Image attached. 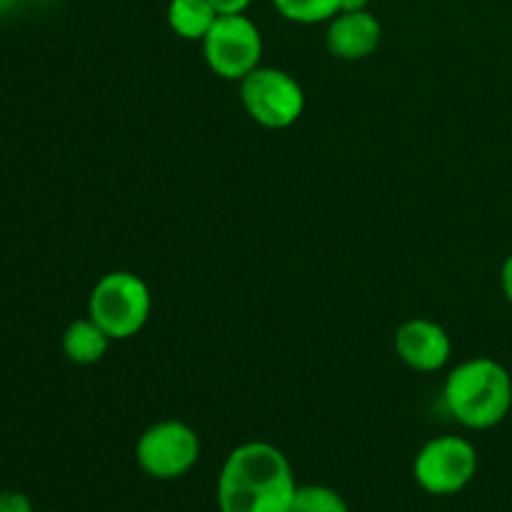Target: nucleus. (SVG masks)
<instances>
[{"instance_id": "1", "label": "nucleus", "mask_w": 512, "mask_h": 512, "mask_svg": "<svg viewBox=\"0 0 512 512\" xmlns=\"http://www.w3.org/2000/svg\"><path fill=\"white\" fill-rule=\"evenodd\" d=\"M295 490L288 455L273 443L250 440L228 453L215 495L220 512H290Z\"/></svg>"}, {"instance_id": "14", "label": "nucleus", "mask_w": 512, "mask_h": 512, "mask_svg": "<svg viewBox=\"0 0 512 512\" xmlns=\"http://www.w3.org/2000/svg\"><path fill=\"white\" fill-rule=\"evenodd\" d=\"M0 512H35L33 500L20 490H3L0 493Z\"/></svg>"}, {"instance_id": "4", "label": "nucleus", "mask_w": 512, "mask_h": 512, "mask_svg": "<svg viewBox=\"0 0 512 512\" xmlns=\"http://www.w3.org/2000/svg\"><path fill=\"white\" fill-rule=\"evenodd\" d=\"M238 85L245 113L263 128L285 130L305 113V90L288 70L258 65Z\"/></svg>"}, {"instance_id": "17", "label": "nucleus", "mask_w": 512, "mask_h": 512, "mask_svg": "<svg viewBox=\"0 0 512 512\" xmlns=\"http://www.w3.org/2000/svg\"><path fill=\"white\" fill-rule=\"evenodd\" d=\"M370 10V0H340V13H358Z\"/></svg>"}, {"instance_id": "13", "label": "nucleus", "mask_w": 512, "mask_h": 512, "mask_svg": "<svg viewBox=\"0 0 512 512\" xmlns=\"http://www.w3.org/2000/svg\"><path fill=\"white\" fill-rule=\"evenodd\" d=\"M290 512H350L348 500L328 485H298Z\"/></svg>"}, {"instance_id": "3", "label": "nucleus", "mask_w": 512, "mask_h": 512, "mask_svg": "<svg viewBox=\"0 0 512 512\" xmlns=\"http://www.w3.org/2000/svg\"><path fill=\"white\" fill-rule=\"evenodd\" d=\"M153 295L148 283L133 270H110L93 285L88 315L110 335V340H130L148 325Z\"/></svg>"}, {"instance_id": "6", "label": "nucleus", "mask_w": 512, "mask_h": 512, "mask_svg": "<svg viewBox=\"0 0 512 512\" xmlns=\"http://www.w3.org/2000/svg\"><path fill=\"white\" fill-rule=\"evenodd\" d=\"M478 450L460 435H438L418 450L413 460V478L425 493L458 495L478 475Z\"/></svg>"}, {"instance_id": "5", "label": "nucleus", "mask_w": 512, "mask_h": 512, "mask_svg": "<svg viewBox=\"0 0 512 512\" xmlns=\"http://www.w3.org/2000/svg\"><path fill=\"white\" fill-rule=\"evenodd\" d=\"M203 55L218 78L240 83L258 65H263V33L245 13L218 15L203 38Z\"/></svg>"}, {"instance_id": "10", "label": "nucleus", "mask_w": 512, "mask_h": 512, "mask_svg": "<svg viewBox=\"0 0 512 512\" xmlns=\"http://www.w3.org/2000/svg\"><path fill=\"white\" fill-rule=\"evenodd\" d=\"M110 343H113L110 335L90 315L73 320L63 330V340H60L65 358L73 365H83V368L100 363L108 353Z\"/></svg>"}, {"instance_id": "15", "label": "nucleus", "mask_w": 512, "mask_h": 512, "mask_svg": "<svg viewBox=\"0 0 512 512\" xmlns=\"http://www.w3.org/2000/svg\"><path fill=\"white\" fill-rule=\"evenodd\" d=\"M210 3H213V8L218 10L220 15H235V13H245L253 0H210Z\"/></svg>"}, {"instance_id": "11", "label": "nucleus", "mask_w": 512, "mask_h": 512, "mask_svg": "<svg viewBox=\"0 0 512 512\" xmlns=\"http://www.w3.org/2000/svg\"><path fill=\"white\" fill-rule=\"evenodd\" d=\"M218 15L220 13L210 0H170L168 10H165L170 30L178 38L193 40V43H203Z\"/></svg>"}, {"instance_id": "9", "label": "nucleus", "mask_w": 512, "mask_h": 512, "mask_svg": "<svg viewBox=\"0 0 512 512\" xmlns=\"http://www.w3.org/2000/svg\"><path fill=\"white\" fill-rule=\"evenodd\" d=\"M383 40V25L378 15L370 10L358 13H338L328 20V33H325V48L338 60H365L380 48Z\"/></svg>"}, {"instance_id": "16", "label": "nucleus", "mask_w": 512, "mask_h": 512, "mask_svg": "<svg viewBox=\"0 0 512 512\" xmlns=\"http://www.w3.org/2000/svg\"><path fill=\"white\" fill-rule=\"evenodd\" d=\"M500 288H503L505 300L512 305V253L505 258L503 268H500Z\"/></svg>"}, {"instance_id": "7", "label": "nucleus", "mask_w": 512, "mask_h": 512, "mask_svg": "<svg viewBox=\"0 0 512 512\" xmlns=\"http://www.w3.org/2000/svg\"><path fill=\"white\" fill-rule=\"evenodd\" d=\"M135 460L153 480H178L198 465L200 438L183 420H160L138 438Z\"/></svg>"}, {"instance_id": "8", "label": "nucleus", "mask_w": 512, "mask_h": 512, "mask_svg": "<svg viewBox=\"0 0 512 512\" xmlns=\"http://www.w3.org/2000/svg\"><path fill=\"white\" fill-rule=\"evenodd\" d=\"M395 353L418 373H438L453 355L448 330L428 318H410L395 330Z\"/></svg>"}, {"instance_id": "18", "label": "nucleus", "mask_w": 512, "mask_h": 512, "mask_svg": "<svg viewBox=\"0 0 512 512\" xmlns=\"http://www.w3.org/2000/svg\"><path fill=\"white\" fill-rule=\"evenodd\" d=\"M155 512H158V510H155Z\"/></svg>"}, {"instance_id": "12", "label": "nucleus", "mask_w": 512, "mask_h": 512, "mask_svg": "<svg viewBox=\"0 0 512 512\" xmlns=\"http://www.w3.org/2000/svg\"><path fill=\"white\" fill-rule=\"evenodd\" d=\"M285 20L298 25L328 23L340 13V0H273Z\"/></svg>"}, {"instance_id": "2", "label": "nucleus", "mask_w": 512, "mask_h": 512, "mask_svg": "<svg viewBox=\"0 0 512 512\" xmlns=\"http://www.w3.org/2000/svg\"><path fill=\"white\" fill-rule=\"evenodd\" d=\"M443 400L453 420L468 430H490L512 410V375L493 358H470L455 365L443 385Z\"/></svg>"}]
</instances>
